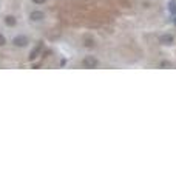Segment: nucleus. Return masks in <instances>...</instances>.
Wrapping results in <instances>:
<instances>
[{"label":"nucleus","mask_w":176,"mask_h":185,"mask_svg":"<svg viewBox=\"0 0 176 185\" xmlns=\"http://www.w3.org/2000/svg\"><path fill=\"white\" fill-rule=\"evenodd\" d=\"M83 66H86V68H94V66H98V60H96L93 56H88V57L83 59Z\"/></svg>","instance_id":"f257e3e1"},{"label":"nucleus","mask_w":176,"mask_h":185,"mask_svg":"<svg viewBox=\"0 0 176 185\" xmlns=\"http://www.w3.org/2000/svg\"><path fill=\"white\" fill-rule=\"evenodd\" d=\"M159 42H161L162 45H170V43H173V36H170V34L161 36V37H159Z\"/></svg>","instance_id":"f03ea898"},{"label":"nucleus","mask_w":176,"mask_h":185,"mask_svg":"<svg viewBox=\"0 0 176 185\" xmlns=\"http://www.w3.org/2000/svg\"><path fill=\"white\" fill-rule=\"evenodd\" d=\"M26 43H28V40H26L25 36H17L14 39V45H17V46H25Z\"/></svg>","instance_id":"7ed1b4c3"},{"label":"nucleus","mask_w":176,"mask_h":185,"mask_svg":"<svg viewBox=\"0 0 176 185\" xmlns=\"http://www.w3.org/2000/svg\"><path fill=\"white\" fill-rule=\"evenodd\" d=\"M31 19H33V20H40V19H43V13H40V11H33V13H31Z\"/></svg>","instance_id":"20e7f679"},{"label":"nucleus","mask_w":176,"mask_h":185,"mask_svg":"<svg viewBox=\"0 0 176 185\" xmlns=\"http://www.w3.org/2000/svg\"><path fill=\"white\" fill-rule=\"evenodd\" d=\"M5 23L10 25V26H14L16 25V19L13 16H8V17H5Z\"/></svg>","instance_id":"39448f33"},{"label":"nucleus","mask_w":176,"mask_h":185,"mask_svg":"<svg viewBox=\"0 0 176 185\" xmlns=\"http://www.w3.org/2000/svg\"><path fill=\"white\" fill-rule=\"evenodd\" d=\"M40 48H42V45H37V46H36V49H34V51L30 54V59H34V57H36V54L40 51Z\"/></svg>","instance_id":"423d86ee"},{"label":"nucleus","mask_w":176,"mask_h":185,"mask_svg":"<svg viewBox=\"0 0 176 185\" xmlns=\"http://www.w3.org/2000/svg\"><path fill=\"white\" fill-rule=\"evenodd\" d=\"M168 8H170V11H171V13H176V3H174V2H170Z\"/></svg>","instance_id":"0eeeda50"},{"label":"nucleus","mask_w":176,"mask_h":185,"mask_svg":"<svg viewBox=\"0 0 176 185\" xmlns=\"http://www.w3.org/2000/svg\"><path fill=\"white\" fill-rule=\"evenodd\" d=\"M6 43V40H5V37L2 36V34H0V46H2V45H5Z\"/></svg>","instance_id":"6e6552de"},{"label":"nucleus","mask_w":176,"mask_h":185,"mask_svg":"<svg viewBox=\"0 0 176 185\" xmlns=\"http://www.w3.org/2000/svg\"><path fill=\"white\" fill-rule=\"evenodd\" d=\"M33 2H34V3H45L46 0H33Z\"/></svg>","instance_id":"1a4fd4ad"},{"label":"nucleus","mask_w":176,"mask_h":185,"mask_svg":"<svg viewBox=\"0 0 176 185\" xmlns=\"http://www.w3.org/2000/svg\"><path fill=\"white\" fill-rule=\"evenodd\" d=\"M173 22H174V25H176V17H174V20H173Z\"/></svg>","instance_id":"9d476101"}]
</instances>
